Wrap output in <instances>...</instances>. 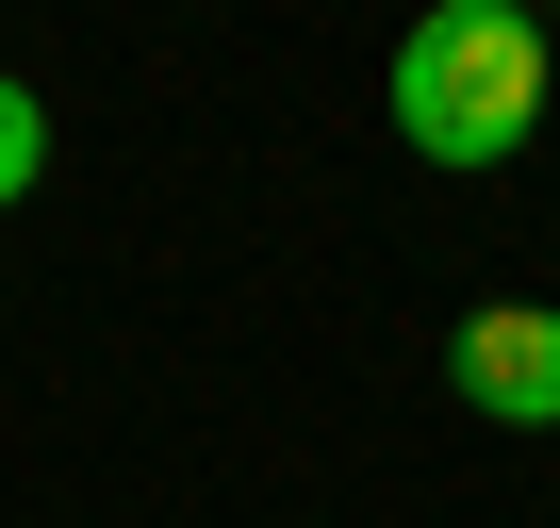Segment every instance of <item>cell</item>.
<instances>
[{
  "label": "cell",
  "instance_id": "obj_2",
  "mask_svg": "<svg viewBox=\"0 0 560 528\" xmlns=\"http://www.w3.org/2000/svg\"><path fill=\"white\" fill-rule=\"evenodd\" d=\"M445 397L478 429H560V298H478L445 331Z\"/></svg>",
  "mask_w": 560,
  "mask_h": 528
},
{
  "label": "cell",
  "instance_id": "obj_3",
  "mask_svg": "<svg viewBox=\"0 0 560 528\" xmlns=\"http://www.w3.org/2000/svg\"><path fill=\"white\" fill-rule=\"evenodd\" d=\"M34 182H50V100H34V83H0V215H18Z\"/></svg>",
  "mask_w": 560,
  "mask_h": 528
},
{
  "label": "cell",
  "instance_id": "obj_1",
  "mask_svg": "<svg viewBox=\"0 0 560 528\" xmlns=\"http://www.w3.org/2000/svg\"><path fill=\"white\" fill-rule=\"evenodd\" d=\"M380 100H396L412 165L478 182V165H511L544 133V18H527V0H429V18L396 34V83Z\"/></svg>",
  "mask_w": 560,
  "mask_h": 528
}]
</instances>
